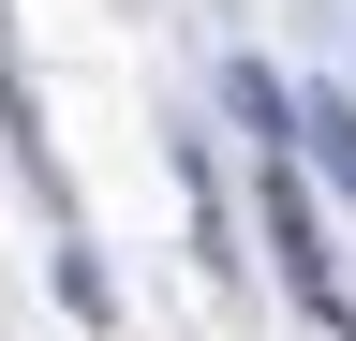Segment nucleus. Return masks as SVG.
<instances>
[{"mask_svg": "<svg viewBox=\"0 0 356 341\" xmlns=\"http://www.w3.org/2000/svg\"><path fill=\"white\" fill-rule=\"evenodd\" d=\"M312 149H327V178L356 193V119H341V104H312Z\"/></svg>", "mask_w": 356, "mask_h": 341, "instance_id": "f257e3e1", "label": "nucleus"}]
</instances>
